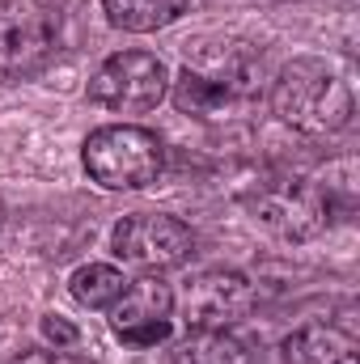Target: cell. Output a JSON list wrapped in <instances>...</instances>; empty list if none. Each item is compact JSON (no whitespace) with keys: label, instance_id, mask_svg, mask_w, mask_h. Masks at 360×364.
<instances>
[{"label":"cell","instance_id":"1","mask_svg":"<svg viewBox=\"0 0 360 364\" xmlns=\"http://www.w3.org/2000/svg\"><path fill=\"white\" fill-rule=\"evenodd\" d=\"M271 110L280 114V123L305 132V136H331L344 132L352 123V90L348 81L322 64V60H292L280 68L275 85H271Z\"/></svg>","mask_w":360,"mask_h":364},{"label":"cell","instance_id":"11","mask_svg":"<svg viewBox=\"0 0 360 364\" xmlns=\"http://www.w3.org/2000/svg\"><path fill=\"white\" fill-rule=\"evenodd\" d=\"M106 17L115 30H127V34H153V30H166L174 26L182 13L191 9V0H102Z\"/></svg>","mask_w":360,"mask_h":364},{"label":"cell","instance_id":"3","mask_svg":"<svg viewBox=\"0 0 360 364\" xmlns=\"http://www.w3.org/2000/svg\"><path fill=\"white\" fill-rule=\"evenodd\" d=\"M166 90H170V73L153 51H115L90 77V102L119 114H144L162 106Z\"/></svg>","mask_w":360,"mask_h":364},{"label":"cell","instance_id":"15","mask_svg":"<svg viewBox=\"0 0 360 364\" xmlns=\"http://www.w3.org/2000/svg\"><path fill=\"white\" fill-rule=\"evenodd\" d=\"M9 364H81V360L68 356L64 348H55V352H21V356H13Z\"/></svg>","mask_w":360,"mask_h":364},{"label":"cell","instance_id":"12","mask_svg":"<svg viewBox=\"0 0 360 364\" xmlns=\"http://www.w3.org/2000/svg\"><path fill=\"white\" fill-rule=\"evenodd\" d=\"M170 364H250V348L229 331H191L174 343Z\"/></svg>","mask_w":360,"mask_h":364},{"label":"cell","instance_id":"9","mask_svg":"<svg viewBox=\"0 0 360 364\" xmlns=\"http://www.w3.org/2000/svg\"><path fill=\"white\" fill-rule=\"evenodd\" d=\"M250 93V68H208V64H186L174 81V106L195 119H221L229 106H238Z\"/></svg>","mask_w":360,"mask_h":364},{"label":"cell","instance_id":"5","mask_svg":"<svg viewBox=\"0 0 360 364\" xmlns=\"http://www.w3.org/2000/svg\"><path fill=\"white\" fill-rule=\"evenodd\" d=\"M60 43L55 13L43 0H0V73L34 77L51 64Z\"/></svg>","mask_w":360,"mask_h":364},{"label":"cell","instance_id":"16","mask_svg":"<svg viewBox=\"0 0 360 364\" xmlns=\"http://www.w3.org/2000/svg\"><path fill=\"white\" fill-rule=\"evenodd\" d=\"M0 220H4V203H0Z\"/></svg>","mask_w":360,"mask_h":364},{"label":"cell","instance_id":"13","mask_svg":"<svg viewBox=\"0 0 360 364\" xmlns=\"http://www.w3.org/2000/svg\"><path fill=\"white\" fill-rule=\"evenodd\" d=\"M127 288V279L119 267H110V263H90V267H77L73 279H68V292H73V301L77 305H85V309H110L115 301H119V292Z\"/></svg>","mask_w":360,"mask_h":364},{"label":"cell","instance_id":"8","mask_svg":"<svg viewBox=\"0 0 360 364\" xmlns=\"http://www.w3.org/2000/svg\"><path fill=\"white\" fill-rule=\"evenodd\" d=\"M255 288L242 272H199L182 288V318L191 331H233L250 318Z\"/></svg>","mask_w":360,"mask_h":364},{"label":"cell","instance_id":"4","mask_svg":"<svg viewBox=\"0 0 360 364\" xmlns=\"http://www.w3.org/2000/svg\"><path fill=\"white\" fill-rule=\"evenodd\" d=\"M119 263L140 267V272H170L182 267L195 255V233L182 225L179 216L166 212H132L115 225L110 237Z\"/></svg>","mask_w":360,"mask_h":364},{"label":"cell","instance_id":"7","mask_svg":"<svg viewBox=\"0 0 360 364\" xmlns=\"http://www.w3.org/2000/svg\"><path fill=\"white\" fill-rule=\"evenodd\" d=\"M170 314H174V288L149 272L140 279H127V288L110 305V331L132 348H157L174 331Z\"/></svg>","mask_w":360,"mask_h":364},{"label":"cell","instance_id":"2","mask_svg":"<svg viewBox=\"0 0 360 364\" xmlns=\"http://www.w3.org/2000/svg\"><path fill=\"white\" fill-rule=\"evenodd\" d=\"M81 166L97 186L106 191H140L153 186L166 170V144L157 132L136 127V123H110L90 132L81 149Z\"/></svg>","mask_w":360,"mask_h":364},{"label":"cell","instance_id":"10","mask_svg":"<svg viewBox=\"0 0 360 364\" xmlns=\"http://www.w3.org/2000/svg\"><path fill=\"white\" fill-rule=\"evenodd\" d=\"M284 364H360V343L331 322H305L284 339Z\"/></svg>","mask_w":360,"mask_h":364},{"label":"cell","instance_id":"14","mask_svg":"<svg viewBox=\"0 0 360 364\" xmlns=\"http://www.w3.org/2000/svg\"><path fill=\"white\" fill-rule=\"evenodd\" d=\"M43 335H47L55 348H73V343L81 339V331H77L68 318H60V314H47V318H43Z\"/></svg>","mask_w":360,"mask_h":364},{"label":"cell","instance_id":"6","mask_svg":"<svg viewBox=\"0 0 360 364\" xmlns=\"http://www.w3.org/2000/svg\"><path fill=\"white\" fill-rule=\"evenodd\" d=\"M255 220L284 242H309L331 225V195L309 178H275L250 199Z\"/></svg>","mask_w":360,"mask_h":364}]
</instances>
